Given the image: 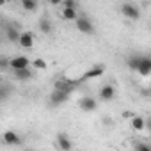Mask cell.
I'll use <instances>...</instances> for the list:
<instances>
[{
  "mask_svg": "<svg viewBox=\"0 0 151 151\" xmlns=\"http://www.w3.org/2000/svg\"><path fill=\"white\" fill-rule=\"evenodd\" d=\"M137 73L140 75V77H149L151 75V57L147 55H142V60L137 68Z\"/></svg>",
  "mask_w": 151,
  "mask_h": 151,
  "instance_id": "obj_12",
  "label": "cell"
},
{
  "mask_svg": "<svg viewBox=\"0 0 151 151\" xmlns=\"http://www.w3.org/2000/svg\"><path fill=\"white\" fill-rule=\"evenodd\" d=\"M6 37L9 39V43H18V39H20V30H18V27L16 25H7L6 27Z\"/></svg>",
  "mask_w": 151,
  "mask_h": 151,
  "instance_id": "obj_14",
  "label": "cell"
},
{
  "mask_svg": "<svg viewBox=\"0 0 151 151\" xmlns=\"http://www.w3.org/2000/svg\"><path fill=\"white\" fill-rule=\"evenodd\" d=\"M140 60H142V55H140V53H130V55L126 57V66H128V69L137 71Z\"/></svg>",
  "mask_w": 151,
  "mask_h": 151,
  "instance_id": "obj_15",
  "label": "cell"
},
{
  "mask_svg": "<svg viewBox=\"0 0 151 151\" xmlns=\"http://www.w3.org/2000/svg\"><path fill=\"white\" fill-rule=\"evenodd\" d=\"M13 94V86L9 84H0V103L2 101H7Z\"/></svg>",
  "mask_w": 151,
  "mask_h": 151,
  "instance_id": "obj_16",
  "label": "cell"
},
{
  "mask_svg": "<svg viewBox=\"0 0 151 151\" xmlns=\"http://www.w3.org/2000/svg\"><path fill=\"white\" fill-rule=\"evenodd\" d=\"M60 16H62L64 20L73 22V20H77L78 13H77V9H73V7H64V9H62V13H60Z\"/></svg>",
  "mask_w": 151,
  "mask_h": 151,
  "instance_id": "obj_19",
  "label": "cell"
},
{
  "mask_svg": "<svg viewBox=\"0 0 151 151\" xmlns=\"http://www.w3.org/2000/svg\"><path fill=\"white\" fill-rule=\"evenodd\" d=\"M57 147L62 149V151H69V149L73 147V144H71L68 133H57Z\"/></svg>",
  "mask_w": 151,
  "mask_h": 151,
  "instance_id": "obj_13",
  "label": "cell"
},
{
  "mask_svg": "<svg viewBox=\"0 0 151 151\" xmlns=\"http://www.w3.org/2000/svg\"><path fill=\"white\" fill-rule=\"evenodd\" d=\"M27 66H30V60L25 55H16V57L9 59V69H20V68H27Z\"/></svg>",
  "mask_w": 151,
  "mask_h": 151,
  "instance_id": "obj_11",
  "label": "cell"
},
{
  "mask_svg": "<svg viewBox=\"0 0 151 151\" xmlns=\"http://www.w3.org/2000/svg\"><path fill=\"white\" fill-rule=\"evenodd\" d=\"M135 149H137V151H151V146L146 144V142H137V144H135Z\"/></svg>",
  "mask_w": 151,
  "mask_h": 151,
  "instance_id": "obj_23",
  "label": "cell"
},
{
  "mask_svg": "<svg viewBox=\"0 0 151 151\" xmlns=\"http://www.w3.org/2000/svg\"><path fill=\"white\" fill-rule=\"evenodd\" d=\"M132 128L137 132H142L146 128V119L140 116H132Z\"/></svg>",
  "mask_w": 151,
  "mask_h": 151,
  "instance_id": "obj_17",
  "label": "cell"
},
{
  "mask_svg": "<svg viewBox=\"0 0 151 151\" xmlns=\"http://www.w3.org/2000/svg\"><path fill=\"white\" fill-rule=\"evenodd\" d=\"M105 73V68H103V64H96V66H93V68H89L82 77L78 78L80 80V84L82 82H87V80H93V78H98V77H101V75Z\"/></svg>",
  "mask_w": 151,
  "mask_h": 151,
  "instance_id": "obj_4",
  "label": "cell"
},
{
  "mask_svg": "<svg viewBox=\"0 0 151 151\" xmlns=\"http://www.w3.org/2000/svg\"><path fill=\"white\" fill-rule=\"evenodd\" d=\"M30 66H34L36 69H46V68H48V64H46L45 59H34V60L30 62Z\"/></svg>",
  "mask_w": 151,
  "mask_h": 151,
  "instance_id": "obj_22",
  "label": "cell"
},
{
  "mask_svg": "<svg viewBox=\"0 0 151 151\" xmlns=\"http://www.w3.org/2000/svg\"><path fill=\"white\" fill-rule=\"evenodd\" d=\"M34 41H36L34 32H30V30H23V32H20L18 45H20L22 48H32V46H34Z\"/></svg>",
  "mask_w": 151,
  "mask_h": 151,
  "instance_id": "obj_8",
  "label": "cell"
},
{
  "mask_svg": "<svg viewBox=\"0 0 151 151\" xmlns=\"http://www.w3.org/2000/svg\"><path fill=\"white\" fill-rule=\"evenodd\" d=\"M78 107L80 110L84 112H94L98 109V100H94L93 96H84L80 101H78Z\"/></svg>",
  "mask_w": 151,
  "mask_h": 151,
  "instance_id": "obj_9",
  "label": "cell"
},
{
  "mask_svg": "<svg viewBox=\"0 0 151 151\" xmlns=\"http://www.w3.org/2000/svg\"><path fill=\"white\" fill-rule=\"evenodd\" d=\"M48 2H50L52 6H60V2H62V0H48Z\"/></svg>",
  "mask_w": 151,
  "mask_h": 151,
  "instance_id": "obj_25",
  "label": "cell"
},
{
  "mask_svg": "<svg viewBox=\"0 0 151 151\" xmlns=\"http://www.w3.org/2000/svg\"><path fill=\"white\" fill-rule=\"evenodd\" d=\"M78 86H80V80H78V78H66V77H62V78H57V80H55L53 89H60V91L73 93Z\"/></svg>",
  "mask_w": 151,
  "mask_h": 151,
  "instance_id": "obj_1",
  "label": "cell"
},
{
  "mask_svg": "<svg viewBox=\"0 0 151 151\" xmlns=\"http://www.w3.org/2000/svg\"><path fill=\"white\" fill-rule=\"evenodd\" d=\"M39 30L43 32V34H52L53 32V25H52V22L48 20V18H41V22H39Z\"/></svg>",
  "mask_w": 151,
  "mask_h": 151,
  "instance_id": "obj_18",
  "label": "cell"
},
{
  "mask_svg": "<svg viewBox=\"0 0 151 151\" xmlns=\"http://www.w3.org/2000/svg\"><path fill=\"white\" fill-rule=\"evenodd\" d=\"M22 7L27 13H34L37 9V0H22Z\"/></svg>",
  "mask_w": 151,
  "mask_h": 151,
  "instance_id": "obj_20",
  "label": "cell"
},
{
  "mask_svg": "<svg viewBox=\"0 0 151 151\" xmlns=\"http://www.w3.org/2000/svg\"><path fill=\"white\" fill-rule=\"evenodd\" d=\"M121 13H123V16H126L128 20H139L140 18V11H139V7L135 6V4H123L121 6Z\"/></svg>",
  "mask_w": 151,
  "mask_h": 151,
  "instance_id": "obj_6",
  "label": "cell"
},
{
  "mask_svg": "<svg viewBox=\"0 0 151 151\" xmlns=\"http://www.w3.org/2000/svg\"><path fill=\"white\" fill-rule=\"evenodd\" d=\"M2 140H4V144H7V146H22V144H23V137L18 135V133L13 132V130H6V132L2 133Z\"/></svg>",
  "mask_w": 151,
  "mask_h": 151,
  "instance_id": "obj_5",
  "label": "cell"
},
{
  "mask_svg": "<svg viewBox=\"0 0 151 151\" xmlns=\"http://www.w3.org/2000/svg\"><path fill=\"white\" fill-rule=\"evenodd\" d=\"M13 75H14V78H16V80H20V82H29V80L34 77V71L30 69V66H27V68L13 69Z\"/></svg>",
  "mask_w": 151,
  "mask_h": 151,
  "instance_id": "obj_10",
  "label": "cell"
},
{
  "mask_svg": "<svg viewBox=\"0 0 151 151\" xmlns=\"http://www.w3.org/2000/svg\"><path fill=\"white\" fill-rule=\"evenodd\" d=\"M69 94H71V93H68V91L53 89V91H52V94H50V98H48L50 107H59V105H62L64 101H68V100H69Z\"/></svg>",
  "mask_w": 151,
  "mask_h": 151,
  "instance_id": "obj_2",
  "label": "cell"
},
{
  "mask_svg": "<svg viewBox=\"0 0 151 151\" xmlns=\"http://www.w3.org/2000/svg\"><path fill=\"white\" fill-rule=\"evenodd\" d=\"M0 71L2 73L9 71V57L7 55H0Z\"/></svg>",
  "mask_w": 151,
  "mask_h": 151,
  "instance_id": "obj_21",
  "label": "cell"
},
{
  "mask_svg": "<svg viewBox=\"0 0 151 151\" xmlns=\"http://www.w3.org/2000/svg\"><path fill=\"white\" fill-rule=\"evenodd\" d=\"M6 2H7V0H0V6H4Z\"/></svg>",
  "mask_w": 151,
  "mask_h": 151,
  "instance_id": "obj_26",
  "label": "cell"
},
{
  "mask_svg": "<svg viewBox=\"0 0 151 151\" xmlns=\"http://www.w3.org/2000/svg\"><path fill=\"white\" fill-rule=\"evenodd\" d=\"M77 23V30L82 32V34H94V25L93 22L87 18V16H77V20H75Z\"/></svg>",
  "mask_w": 151,
  "mask_h": 151,
  "instance_id": "obj_3",
  "label": "cell"
},
{
  "mask_svg": "<svg viewBox=\"0 0 151 151\" xmlns=\"http://www.w3.org/2000/svg\"><path fill=\"white\" fill-rule=\"evenodd\" d=\"M62 7H73V9H77V0H62Z\"/></svg>",
  "mask_w": 151,
  "mask_h": 151,
  "instance_id": "obj_24",
  "label": "cell"
},
{
  "mask_svg": "<svg viewBox=\"0 0 151 151\" xmlns=\"http://www.w3.org/2000/svg\"><path fill=\"white\" fill-rule=\"evenodd\" d=\"M100 100L101 101H112L114 98H116V89H114V86L112 84H103L101 87H100Z\"/></svg>",
  "mask_w": 151,
  "mask_h": 151,
  "instance_id": "obj_7",
  "label": "cell"
}]
</instances>
